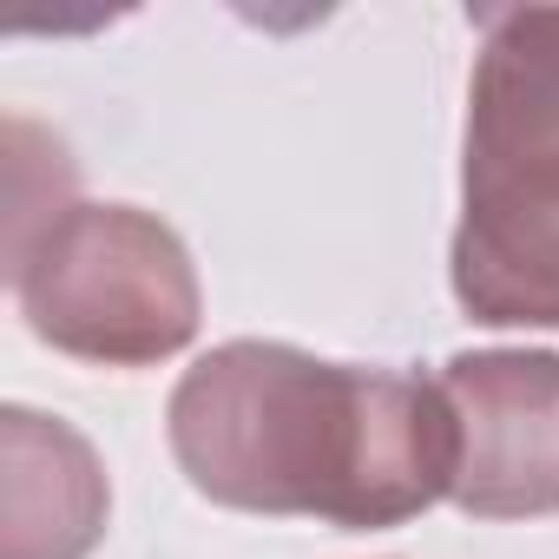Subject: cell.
Returning <instances> with one entry per match:
<instances>
[{
    "instance_id": "obj_4",
    "label": "cell",
    "mask_w": 559,
    "mask_h": 559,
    "mask_svg": "<svg viewBox=\"0 0 559 559\" xmlns=\"http://www.w3.org/2000/svg\"><path fill=\"white\" fill-rule=\"evenodd\" d=\"M461 474L454 507L474 520L559 513V356L552 349H461L441 369Z\"/></svg>"
},
{
    "instance_id": "obj_1",
    "label": "cell",
    "mask_w": 559,
    "mask_h": 559,
    "mask_svg": "<svg viewBox=\"0 0 559 559\" xmlns=\"http://www.w3.org/2000/svg\"><path fill=\"white\" fill-rule=\"evenodd\" d=\"M185 480L237 513L402 526L454 493L461 428L441 376L323 362L290 343H224L171 389Z\"/></svg>"
},
{
    "instance_id": "obj_2",
    "label": "cell",
    "mask_w": 559,
    "mask_h": 559,
    "mask_svg": "<svg viewBox=\"0 0 559 559\" xmlns=\"http://www.w3.org/2000/svg\"><path fill=\"white\" fill-rule=\"evenodd\" d=\"M454 297L487 330H559V8L480 14Z\"/></svg>"
},
{
    "instance_id": "obj_3",
    "label": "cell",
    "mask_w": 559,
    "mask_h": 559,
    "mask_svg": "<svg viewBox=\"0 0 559 559\" xmlns=\"http://www.w3.org/2000/svg\"><path fill=\"white\" fill-rule=\"evenodd\" d=\"M27 330L99 369H152L198 336L204 297L171 224L132 204H67L8 243Z\"/></svg>"
},
{
    "instance_id": "obj_5",
    "label": "cell",
    "mask_w": 559,
    "mask_h": 559,
    "mask_svg": "<svg viewBox=\"0 0 559 559\" xmlns=\"http://www.w3.org/2000/svg\"><path fill=\"white\" fill-rule=\"evenodd\" d=\"M8 559H86L106 526V474L99 454L34 408H8Z\"/></svg>"
}]
</instances>
